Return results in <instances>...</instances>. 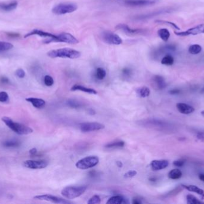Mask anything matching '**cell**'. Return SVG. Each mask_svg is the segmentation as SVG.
Wrapping results in <instances>:
<instances>
[{
    "mask_svg": "<svg viewBox=\"0 0 204 204\" xmlns=\"http://www.w3.org/2000/svg\"><path fill=\"white\" fill-rule=\"evenodd\" d=\"M140 125L161 131H173L174 127L171 123L157 119H149L140 122Z\"/></svg>",
    "mask_w": 204,
    "mask_h": 204,
    "instance_id": "cell-1",
    "label": "cell"
},
{
    "mask_svg": "<svg viewBox=\"0 0 204 204\" xmlns=\"http://www.w3.org/2000/svg\"><path fill=\"white\" fill-rule=\"evenodd\" d=\"M47 55L51 58L77 59L81 56V52L70 48H62L50 50Z\"/></svg>",
    "mask_w": 204,
    "mask_h": 204,
    "instance_id": "cell-2",
    "label": "cell"
},
{
    "mask_svg": "<svg viewBox=\"0 0 204 204\" xmlns=\"http://www.w3.org/2000/svg\"><path fill=\"white\" fill-rule=\"evenodd\" d=\"M2 121L11 129L19 135H28L33 132V129L30 127L14 122L9 117H3Z\"/></svg>",
    "mask_w": 204,
    "mask_h": 204,
    "instance_id": "cell-3",
    "label": "cell"
},
{
    "mask_svg": "<svg viewBox=\"0 0 204 204\" xmlns=\"http://www.w3.org/2000/svg\"><path fill=\"white\" fill-rule=\"evenodd\" d=\"M87 189V187L85 185L68 186L63 189L61 194L68 199H73L84 194Z\"/></svg>",
    "mask_w": 204,
    "mask_h": 204,
    "instance_id": "cell-4",
    "label": "cell"
},
{
    "mask_svg": "<svg viewBox=\"0 0 204 204\" xmlns=\"http://www.w3.org/2000/svg\"><path fill=\"white\" fill-rule=\"evenodd\" d=\"M78 9V6L75 3L63 2L54 6L52 12L58 15H62L67 13H71L75 11Z\"/></svg>",
    "mask_w": 204,
    "mask_h": 204,
    "instance_id": "cell-5",
    "label": "cell"
},
{
    "mask_svg": "<svg viewBox=\"0 0 204 204\" xmlns=\"http://www.w3.org/2000/svg\"><path fill=\"white\" fill-rule=\"evenodd\" d=\"M99 162V158L96 156H90L84 157L76 163V167L79 169H88L97 165Z\"/></svg>",
    "mask_w": 204,
    "mask_h": 204,
    "instance_id": "cell-6",
    "label": "cell"
},
{
    "mask_svg": "<svg viewBox=\"0 0 204 204\" xmlns=\"http://www.w3.org/2000/svg\"><path fill=\"white\" fill-rule=\"evenodd\" d=\"M102 37L103 40L107 44L111 45H120L122 43V40L115 33L105 31L102 33Z\"/></svg>",
    "mask_w": 204,
    "mask_h": 204,
    "instance_id": "cell-7",
    "label": "cell"
},
{
    "mask_svg": "<svg viewBox=\"0 0 204 204\" xmlns=\"http://www.w3.org/2000/svg\"><path fill=\"white\" fill-rule=\"evenodd\" d=\"M35 199L40 200V201H49L52 203L58 204H71L70 201H69L66 199H64L62 198H60L58 196H56L52 194H42V195H38L36 196L34 198Z\"/></svg>",
    "mask_w": 204,
    "mask_h": 204,
    "instance_id": "cell-8",
    "label": "cell"
},
{
    "mask_svg": "<svg viewBox=\"0 0 204 204\" xmlns=\"http://www.w3.org/2000/svg\"><path fill=\"white\" fill-rule=\"evenodd\" d=\"M79 127L81 132H90L99 131L104 129L105 127L104 125L98 122H84L79 125Z\"/></svg>",
    "mask_w": 204,
    "mask_h": 204,
    "instance_id": "cell-9",
    "label": "cell"
},
{
    "mask_svg": "<svg viewBox=\"0 0 204 204\" xmlns=\"http://www.w3.org/2000/svg\"><path fill=\"white\" fill-rule=\"evenodd\" d=\"M175 35L180 37H185L189 35H196L201 34H204V23L198 25L194 27L182 31V32H174Z\"/></svg>",
    "mask_w": 204,
    "mask_h": 204,
    "instance_id": "cell-10",
    "label": "cell"
},
{
    "mask_svg": "<svg viewBox=\"0 0 204 204\" xmlns=\"http://www.w3.org/2000/svg\"><path fill=\"white\" fill-rule=\"evenodd\" d=\"M52 42H60L75 44L78 43L79 41L71 34L68 32H62L57 35L56 38L54 39Z\"/></svg>",
    "mask_w": 204,
    "mask_h": 204,
    "instance_id": "cell-11",
    "label": "cell"
},
{
    "mask_svg": "<svg viewBox=\"0 0 204 204\" xmlns=\"http://www.w3.org/2000/svg\"><path fill=\"white\" fill-rule=\"evenodd\" d=\"M38 35V36L42 37L48 38L49 39H47L46 41H44V43H47V44L51 43L53 41V40L54 39H56V37H57V35H55V34H51V33H50V32H45V31H43L42 30L35 29L32 30L31 32H30L28 34H27L25 36V38H27L28 37L32 36V35Z\"/></svg>",
    "mask_w": 204,
    "mask_h": 204,
    "instance_id": "cell-12",
    "label": "cell"
},
{
    "mask_svg": "<svg viewBox=\"0 0 204 204\" xmlns=\"http://www.w3.org/2000/svg\"><path fill=\"white\" fill-rule=\"evenodd\" d=\"M116 28L118 30H121L130 35H145L147 33V31L145 29H133L130 28L126 24L121 23L118 24L116 27Z\"/></svg>",
    "mask_w": 204,
    "mask_h": 204,
    "instance_id": "cell-13",
    "label": "cell"
},
{
    "mask_svg": "<svg viewBox=\"0 0 204 204\" xmlns=\"http://www.w3.org/2000/svg\"><path fill=\"white\" fill-rule=\"evenodd\" d=\"M48 164H49L48 162L44 160H27L23 162V165L29 169H37L45 168L48 166Z\"/></svg>",
    "mask_w": 204,
    "mask_h": 204,
    "instance_id": "cell-14",
    "label": "cell"
},
{
    "mask_svg": "<svg viewBox=\"0 0 204 204\" xmlns=\"http://www.w3.org/2000/svg\"><path fill=\"white\" fill-rule=\"evenodd\" d=\"M156 2V0H126L125 4L131 7H144L153 5Z\"/></svg>",
    "mask_w": 204,
    "mask_h": 204,
    "instance_id": "cell-15",
    "label": "cell"
},
{
    "mask_svg": "<svg viewBox=\"0 0 204 204\" xmlns=\"http://www.w3.org/2000/svg\"><path fill=\"white\" fill-rule=\"evenodd\" d=\"M169 165V162L167 160H154L150 163V167L154 171H159L166 168Z\"/></svg>",
    "mask_w": 204,
    "mask_h": 204,
    "instance_id": "cell-16",
    "label": "cell"
},
{
    "mask_svg": "<svg viewBox=\"0 0 204 204\" xmlns=\"http://www.w3.org/2000/svg\"><path fill=\"white\" fill-rule=\"evenodd\" d=\"M178 111L183 114H189L194 111V108L192 106L185 103H177L176 105Z\"/></svg>",
    "mask_w": 204,
    "mask_h": 204,
    "instance_id": "cell-17",
    "label": "cell"
},
{
    "mask_svg": "<svg viewBox=\"0 0 204 204\" xmlns=\"http://www.w3.org/2000/svg\"><path fill=\"white\" fill-rule=\"evenodd\" d=\"M183 189H186V190H187L189 192H194V193H196L198 194H199L201 198L202 199H204V190H202V189L194 185H184V184H182L180 185Z\"/></svg>",
    "mask_w": 204,
    "mask_h": 204,
    "instance_id": "cell-18",
    "label": "cell"
},
{
    "mask_svg": "<svg viewBox=\"0 0 204 204\" xmlns=\"http://www.w3.org/2000/svg\"><path fill=\"white\" fill-rule=\"evenodd\" d=\"M70 90L72 91H77V90H79V91L84 92L87 93V94H93V95H96L97 94V91L95 89H94L87 88V87H85L84 86H82V85H77V84L74 85L71 88Z\"/></svg>",
    "mask_w": 204,
    "mask_h": 204,
    "instance_id": "cell-19",
    "label": "cell"
},
{
    "mask_svg": "<svg viewBox=\"0 0 204 204\" xmlns=\"http://www.w3.org/2000/svg\"><path fill=\"white\" fill-rule=\"evenodd\" d=\"M26 101L30 102L32 105L36 108H42L46 106V101L42 99L37 98H28L26 99Z\"/></svg>",
    "mask_w": 204,
    "mask_h": 204,
    "instance_id": "cell-20",
    "label": "cell"
},
{
    "mask_svg": "<svg viewBox=\"0 0 204 204\" xmlns=\"http://www.w3.org/2000/svg\"><path fill=\"white\" fill-rule=\"evenodd\" d=\"M126 199L120 195H115L110 198L107 201L108 204H126Z\"/></svg>",
    "mask_w": 204,
    "mask_h": 204,
    "instance_id": "cell-21",
    "label": "cell"
},
{
    "mask_svg": "<svg viewBox=\"0 0 204 204\" xmlns=\"http://www.w3.org/2000/svg\"><path fill=\"white\" fill-rule=\"evenodd\" d=\"M153 81L155 84L157 88L159 89H163L166 86V83L165 79L161 76L156 75L153 77Z\"/></svg>",
    "mask_w": 204,
    "mask_h": 204,
    "instance_id": "cell-22",
    "label": "cell"
},
{
    "mask_svg": "<svg viewBox=\"0 0 204 204\" xmlns=\"http://www.w3.org/2000/svg\"><path fill=\"white\" fill-rule=\"evenodd\" d=\"M18 2L16 1H11L9 3H1L0 4V9L6 11H9L14 10L18 6Z\"/></svg>",
    "mask_w": 204,
    "mask_h": 204,
    "instance_id": "cell-23",
    "label": "cell"
},
{
    "mask_svg": "<svg viewBox=\"0 0 204 204\" xmlns=\"http://www.w3.org/2000/svg\"><path fill=\"white\" fill-rule=\"evenodd\" d=\"M125 146V142L122 140H115L111 141L105 145V147L107 148H122Z\"/></svg>",
    "mask_w": 204,
    "mask_h": 204,
    "instance_id": "cell-24",
    "label": "cell"
},
{
    "mask_svg": "<svg viewBox=\"0 0 204 204\" xmlns=\"http://www.w3.org/2000/svg\"><path fill=\"white\" fill-rule=\"evenodd\" d=\"M136 92L137 95L141 98L148 97L150 94V90L149 88L146 86H143L137 89Z\"/></svg>",
    "mask_w": 204,
    "mask_h": 204,
    "instance_id": "cell-25",
    "label": "cell"
},
{
    "mask_svg": "<svg viewBox=\"0 0 204 204\" xmlns=\"http://www.w3.org/2000/svg\"><path fill=\"white\" fill-rule=\"evenodd\" d=\"M158 34L164 41H167L170 37V32L166 28L159 29L158 31Z\"/></svg>",
    "mask_w": 204,
    "mask_h": 204,
    "instance_id": "cell-26",
    "label": "cell"
},
{
    "mask_svg": "<svg viewBox=\"0 0 204 204\" xmlns=\"http://www.w3.org/2000/svg\"><path fill=\"white\" fill-rule=\"evenodd\" d=\"M20 143L16 139H10L3 142L2 146L6 148H15L20 146Z\"/></svg>",
    "mask_w": 204,
    "mask_h": 204,
    "instance_id": "cell-27",
    "label": "cell"
},
{
    "mask_svg": "<svg viewBox=\"0 0 204 204\" xmlns=\"http://www.w3.org/2000/svg\"><path fill=\"white\" fill-rule=\"evenodd\" d=\"M182 176V171L178 169H174L168 173V177L172 180H177Z\"/></svg>",
    "mask_w": 204,
    "mask_h": 204,
    "instance_id": "cell-28",
    "label": "cell"
},
{
    "mask_svg": "<svg viewBox=\"0 0 204 204\" xmlns=\"http://www.w3.org/2000/svg\"><path fill=\"white\" fill-rule=\"evenodd\" d=\"M174 59L171 55H170L169 54L166 55L161 60L162 64L165 65H168V66L172 65L174 64Z\"/></svg>",
    "mask_w": 204,
    "mask_h": 204,
    "instance_id": "cell-29",
    "label": "cell"
},
{
    "mask_svg": "<svg viewBox=\"0 0 204 204\" xmlns=\"http://www.w3.org/2000/svg\"><path fill=\"white\" fill-rule=\"evenodd\" d=\"M95 76L98 80H102L106 76V72L103 68L98 67L96 69Z\"/></svg>",
    "mask_w": 204,
    "mask_h": 204,
    "instance_id": "cell-30",
    "label": "cell"
},
{
    "mask_svg": "<svg viewBox=\"0 0 204 204\" xmlns=\"http://www.w3.org/2000/svg\"><path fill=\"white\" fill-rule=\"evenodd\" d=\"M202 51V47L199 44L191 45L189 48V52L192 55H198Z\"/></svg>",
    "mask_w": 204,
    "mask_h": 204,
    "instance_id": "cell-31",
    "label": "cell"
},
{
    "mask_svg": "<svg viewBox=\"0 0 204 204\" xmlns=\"http://www.w3.org/2000/svg\"><path fill=\"white\" fill-rule=\"evenodd\" d=\"M187 203L188 204H204V202L199 201L196 197L192 194H188L186 196Z\"/></svg>",
    "mask_w": 204,
    "mask_h": 204,
    "instance_id": "cell-32",
    "label": "cell"
},
{
    "mask_svg": "<svg viewBox=\"0 0 204 204\" xmlns=\"http://www.w3.org/2000/svg\"><path fill=\"white\" fill-rule=\"evenodd\" d=\"M13 48V44L10 43L0 41V52L9 50Z\"/></svg>",
    "mask_w": 204,
    "mask_h": 204,
    "instance_id": "cell-33",
    "label": "cell"
},
{
    "mask_svg": "<svg viewBox=\"0 0 204 204\" xmlns=\"http://www.w3.org/2000/svg\"><path fill=\"white\" fill-rule=\"evenodd\" d=\"M182 189H183L182 187V186L180 185V186L177 187L174 189L172 190L171 191H170V192H168L167 194H166V197H172V196H174L175 195L179 194L180 192H182Z\"/></svg>",
    "mask_w": 204,
    "mask_h": 204,
    "instance_id": "cell-34",
    "label": "cell"
},
{
    "mask_svg": "<svg viewBox=\"0 0 204 204\" xmlns=\"http://www.w3.org/2000/svg\"><path fill=\"white\" fill-rule=\"evenodd\" d=\"M68 106L74 108H78L81 107V104L77 100L75 99H69L67 102Z\"/></svg>",
    "mask_w": 204,
    "mask_h": 204,
    "instance_id": "cell-35",
    "label": "cell"
},
{
    "mask_svg": "<svg viewBox=\"0 0 204 204\" xmlns=\"http://www.w3.org/2000/svg\"><path fill=\"white\" fill-rule=\"evenodd\" d=\"M101 202V199L99 196L94 195L92 196L88 201V204H99Z\"/></svg>",
    "mask_w": 204,
    "mask_h": 204,
    "instance_id": "cell-36",
    "label": "cell"
},
{
    "mask_svg": "<svg viewBox=\"0 0 204 204\" xmlns=\"http://www.w3.org/2000/svg\"><path fill=\"white\" fill-rule=\"evenodd\" d=\"M44 84L47 86H51L54 84V80L51 76H50L49 75H47L44 77Z\"/></svg>",
    "mask_w": 204,
    "mask_h": 204,
    "instance_id": "cell-37",
    "label": "cell"
},
{
    "mask_svg": "<svg viewBox=\"0 0 204 204\" xmlns=\"http://www.w3.org/2000/svg\"><path fill=\"white\" fill-rule=\"evenodd\" d=\"M156 22L157 23H165V24H167V25H169L171 27H173L174 29H177V30H180V28L175 24L173 22H170V21H166V20H156Z\"/></svg>",
    "mask_w": 204,
    "mask_h": 204,
    "instance_id": "cell-38",
    "label": "cell"
},
{
    "mask_svg": "<svg viewBox=\"0 0 204 204\" xmlns=\"http://www.w3.org/2000/svg\"><path fill=\"white\" fill-rule=\"evenodd\" d=\"M9 95L6 92H0V102H6L9 100Z\"/></svg>",
    "mask_w": 204,
    "mask_h": 204,
    "instance_id": "cell-39",
    "label": "cell"
},
{
    "mask_svg": "<svg viewBox=\"0 0 204 204\" xmlns=\"http://www.w3.org/2000/svg\"><path fill=\"white\" fill-rule=\"evenodd\" d=\"M122 74L125 77H129L132 74V71L130 68H127V67L124 68L122 70Z\"/></svg>",
    "mask_w": 204,
    "mask_h": 204,
    "instance_id": "cell-40",
    "label": "cell"
},
{
    "mask_svg": "<svg viewBox=\"0 0 204 204\" xmlns=\"http://www.w3.org/2000/svg\"><path fill=\"white\" fill-rule=\"evenodd\" d=\"M137 174V172L136 171H135V170H130L124 174V177L126 178H132V177H135Z\"/></svg>",
    "mask_w": 204,
    "mask_h": 204,
    "instance_id": "cell-41",
    "label": "cell"
},
{
    "mask_svg": "<svg viewBox=\"0 0 204 204\" xmlns=\"http://www.w3.org/2000/svg\"><path fill=\"white\" fill-rule=\"evenodd\" d=\"M16 75L20 78H23L25 76V72L22 69H18L16 71Z\"/></svg>",
    "mask_w": 204,
    "mask_h": 204,
    "instance_id": "cell-42",
    "label": "cell"
},
{
    "mask_svg": "<svg viewBox=\"0 0 204 204\" xmlns=\"http://www.w3.org/2000/svg\"><path fill=\"white\" fill-rule=\"evenodd\" d=\"M185 160L183 159H179V160H177L174 161L173 162V165L175 166H178V167H182L185 165Z\"/></svg>",
    "mask_w": 204,
    "mask_h": 204,
    "instance_id": "cell-43",
    "label": "cell"
},
{
    "mask_svg": "<svg viewBox=\"0 0 204 204\" xmlns=\"http://www.w3.org/2000/svg\"><path fill=\"white\" fill-rule=\"evenodd\" d=\"M0 82L2 84H8L9 83V79L6 77H1L0 78Z\"/></svg>",
    "mask_w": 204,
    "mask_h": 204,
    "instance_id": "cell-44",
    "label": "cell"
},
{
    "mask_svg": "<svg viewBox=\"0 0 204 204\" xmlns=\"http://www.w3.org/2000/svg\"><path fill=\"white\" fill-rule=\"evenodd\" d=\"M170 94L171 95H177L180 92V90L177 89H172L171 90L170 92Z\"/></svg>",
    "mask_w": 204,
    "mask_h": 204,
    "instance_id": "cell-45",
    "label": "cell"
},
{
    "mask_svg": "<svg viewBox=\"0 0 204 204\" xmlns=\"http://www.w3.org/2000/svg\"><path fill=\"white\" fill-rule=\"evenodd\" d=\"M133 204H142V201L140 199L138 198H134L133 199Z\"/></svg>",
    "mask_w": 204,
    "mask_h": 204,
    "instance_id": "cell-46",
    "label": "cell"
},
{
    "mask_svg": "<svg viewBox=\"0 0 204 204\" xmlns=\"http://www.w3.org/2000/svg\"><path fill=\"white\" fill-rule=\"evenodd\" d=\"M7 35L11 37V38H16V37H19L20 35L19 34H17V33H13V32H10V33H8Z\"/></svg>",
    "mask_w": 204,
    "mask_h": 204,
    "instance_id": "cell-47",
    "label": "cell"
},
{
    "mask_svg": "<svg viewBox=\"0 0 204 204\" xmlns=\"http://www.w3.org/2000/svg\"><path fill=\"white\" fill-rule=\"evenodd\" d=\"M29 154L30 155H36L37 154V150L35 148H32V149H30V150H29Z\"/></svg>",
    "mask_w": 204,
    "mask_h": 204,
    "instance_id": "cell-48",
    "label": "cell"
},
{
    "mask_svg": "<svg viewBox=\"0 0 204 204\" xmlns=\"http://www.w3.org/2000/svg\"><path fill=\"white\" fill-rule=\"evenodd\" d=\"M197 138L199 139L204 140V132H199L197 135Z\"/></svg>",
    "mask_w": 204,
    "mask_h": 204,
    "instance_id": "cell-49",
    "label": "cell"
},
{
    "mask_svg": "<svg viewBox=\"0 0 204 204\" xmlns=\"http://www.w3.org/2000/svg\"><path fill=\"white\" fill-rule=\"evenodd\" d=\"M199 178L200 179V180L204 182V174H200L199 175Z\"/></svg>",
    "mask_w": 204,
    "mask_h": 204,
    "instance_id": "cell-50",
    "label": "cell"
},
{
    "mask_svg": "<svg viewBox=\"0 0 204 204\" xmlns=\"http://www.w3.org/2000/svg\"><path fill=\"white\" fill-rule=\"evenodd\" d=\"M117 165L118 166V167H119V168H121V167H122L123 164H122V163L121 161H117Z\"/></svg>",
    "mask_w": 204,
    "mask_h": 204,
    "instance_id": "cell-51",
    "label": "cell"
},
{
    "mask_svg": "<svg viewBox=\"0 0 204 204\" xmlns=\"http://www.w3.org/2000/svg\"><path fill=\"white\" fill-rule=\"evenodd\" d=\"M201 94H204V87L201 89Z\"/></svg>",
    "mask_w": 204,
    "mask_h": 204,
    "instance_id": "cell-52",
    "label": "cell"
},
{
    "mask_svg": "<svg viewBox=\"0 0 204 204\" xmlns=\"http://www.w3.org/2000/svg\"><path fill=\"white\" fill-rule=\"evenodd\" d=\"M201 114H202V116L204 117V110L201 111Z\"/></svg>",
    "mask_w": 204,
    "mask_h": 204,
    "instance_id": "cell-53",
    "label": "cell"
}]
</instances>
